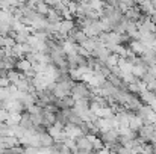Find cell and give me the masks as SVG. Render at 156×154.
<instances>
[{
    "label": "cell",
    "mask_w": 156,
    "mask_h": 154,
    "mask_svg": "<svg viewBox=\"0 0 156 154\" xmlns=\"http://www.w3.org/2000/svg\"><path fill=\"white\" fill-rule=\"evenodd\" d=\"M65 135L67 138H71V139H77L80 136H83V132L80 128V125H74V124H67L65 127Z\"/></svg>",
    "instance_id": "cell-3"
},
{
    "label": "cell",
    "mask_w": 156,
    "mask_h": 154,
    "mask_svg": "<svg viewBox=\"0 0 156 154\" xmlns=\"http://www.w3.org/2000/svg\"><path fill=\"white\" fill-rule=\"evenodd\" d=\"M100 139L103 141V144L108 148H112L114 145L118 144V130L117 128H112V130H108L100 133Z\"/></svg>",
    "instance_id": "cell-1"
},
{
    "label": "cell",
    "mask_w": 156,
    "mask_h": 154,
    "mask_svg": "<svg viewBox=\"0 0 156 154\" xmlns=\"http://www.w3.org/2000/svg\"><path fill=\"white\" fill-rule=\"evenodd\" d=\"M76 147H77V151H93L94 150L93 142H91L88 135H83V136L77 138L76 139Z\"/></svg>",
    "instance_id": "cell-2"
},
{
    "label": "cell",
    "mask_w": 156,
    "mask_h": 154,
    "mask_svg": "<svg viewBox=\"0 0 156 154\" xmlns=\"http://www.w3.org/2000/svg\"><path fill=\"white\" fill-rule=\"evenodd\" d=\"M17 70H18V73H26V71H30V70H34V65H32V62H29L26 57L24 59H20L18 62H17Z\"/></svg>",
    "instance_id": "cell-4"
}]
</instances>
